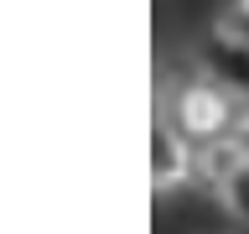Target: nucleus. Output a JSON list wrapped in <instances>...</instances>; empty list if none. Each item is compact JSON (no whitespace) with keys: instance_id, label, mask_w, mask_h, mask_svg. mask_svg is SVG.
I'll return each mask as SVG.
<instances>
[{"instance_id":"obj_5","label":"nucleus","mask_w":249,"mask_h":234,"mask_svg":"<svg viewBox=\"0 0 249 234\" xmlns=\"http://www.w3.org/2000/svg\"><path fill=\"white\" fill-rule=\"evenodd\" d=\"M218 42L249 52V5H229V11L218 16Z\"/></svg>"},{"instance_id":"obj_3","label":"nucleus","mask_w":249,"mask_h":234,"mask_svg":"<svg viewBox=\"0 0 249 234\" xmlns=\"http://www.w3.org/2000/svg\"><path fill=\"white\" fill-rule=\"evenodd\" d=\"M239 167H244V156H239V146H233L229 136H208V140H202V151H192V177H202L213 193L229 182Z\"/></svg>"},{"instance_id":"obj_4","label":"nucleus","mask_w":249,"mask_h":234,"mask_svg":"<svg viewBox=\"0 0 249 234\" xmlns=\"http://www.w3.org/2000/svg\"><path fill=\"white\" fill-rule=\"evenodd\" d=\"M218 203H223V214H229L233 224H244V229H249V161L218 187Z\"/></svg>"},{"instance_id":"obj_1","label":"nucleus","mask_w":249,"mask_h":234,"mask_svg":"<svg viewBox=\"0 0 249 234\" xmlns=\"http://www.w3.org/2000/svg\"><path fill=\"white\" fill-rule=\"evenodd\" d=\"M192 177V151H187V140L171 130L166 120L151 125V187L156 193H171V187H182Z\"/></svg>"},{"instance_id":"obj_6","label":"nucleus","mask_w":249,"mask_h":234,"mask_svg":"<svg viewBox=\"0 0 249 234\" xmlns=\"http://www.w3.org/2000/svg\"><path fill=\"white\" fill-rule=\"evenodd\" d=\"M223 136H229L233 146H239V156L249 161V115H239V120H229V130H223Z\"/></svg>"},{"instance_id":"obj_2","label":"nucleus","mask_w":249,"mask_h":234,"mask_svg":"<svg viewBox=\"0 0 249 234\" xmlns=\"http://www.w3.org/2000/svg\"><path fill=\"white\" fill-rule=\"evenodd\" d=\"M177 120H182V130H192V136H223L229 130V104H223V94L208 89V83H192V89H182V104H177Z\"/></svg>"}]
</instances>
